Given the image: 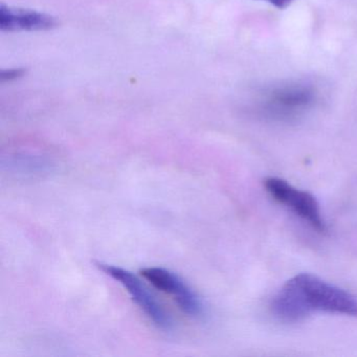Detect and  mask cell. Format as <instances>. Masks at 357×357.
I'll return each instance as SVG.
<instances>
[{"instance_id":"5b68a950","label":"cell","mask_w":357,"mask_h":357,"mask_svg":"<svg viewBox=\"0 0 357 357\" xmlns=\"http://www.w3.org/2000/svg\"><path fill=\"white\" fill-rule=\"evenodd\" d=\"M141 275L156 289L172 296L181 312L191 319H200L204 313V303L197 294L176 273L162 267H148Z\"/></svg>"},{"instance_id":"6da1fadb","label":"cell","mask_w":357,"mask_h":357,"mask_svg":"<svg viewBox=\"0 0 357 357\" xmlns=\"http://www.w3.org/2000/svg\"><path fill=\"white\" fill-rule=\"evenodd\" d=\"M271 312L286 323H296L313 311L357 317V298L312 273H298L271 301Z\"/></svg>"},{"instance_id":"8992f818","label":"cell","mask_w":357,"mask_h":357,"mask_svg":"<svg viewBox=\"0 0 357 357\" xmlns=\"http://www.w3.org/2000/svg\"><path fill=\"white\" fill-rule=\"evenodd\" d=\"M57 26L53 16L30 10L0 7V30L3 32L47 31Z\"/></svg>"},{"instance_id":"3957f363","label":"cell","mask_w":357,"mask_h":357,"mask_svg":"<svg viewBox=\"0 0 357 357\" xmlns=\"http://www.w3.org/2000/svg\"><path fill=\"white\" fill-rule=\"evenodd\" d=\"M100 271L109 275L121 284L130 296L131 300L145 313L146 317L154 326L162 331H171L173 329V319L167 312L158 298L148 289L147 286L131 271L114 265L96 263Z\"/></svg>"},{"instance_id":"ba28073f","label":"cell","mask_w":357,"mask_h":357,"mask_svg":"<svg viewBox=\"0 0 357 357\" xmlns=\"http://www.w3.org/2000/svg\"><path fill=\"white\" fill-rule=\"evenodd\" d=\"M265 1H267V3H271V1H273V0H265Z\"/></svg>"},{"instance_id":"52a82bcc","label":"cell","mask_w":357,"mask_h":357,"mask_svg":"<svg viewBox=\"0 0 357 357\" xmlns=\"http://www.w3.org/2000/svg\"><path fill=\"white\" fill-rule=\"evenodd\" d=\"M24 70L22 68H12L9 70H3L0 74V78L1 80H14V79L20 78V77L24 76Z\"/></svg>"},{"instance_id":"7a4b0ae2","label":"cell","mask_w":357,"mask_h":357,"mask_svg":"<svg viewBox=\"0 0 357 357\" xmlns=\"http://www.w3.org/2000/svg\"><path fill=\"white\" fill-rule=\"evenodd\" d=\"M317 101L312 85L288 82L265 89L260 96V112L267 118L290 121L303 116Z\"/></svg>"},{"instance_id":"277c9868","label":"cell","mask_w":357,"mask_h":357,"mask_svg":"<svg viewBox=\"0 0 357 357\" xmlns=\"http://www.w3.org/2000/svg\"><path fill=\"white\" fill-rule=\"evenodd\" d=\"M264 187L275 202L291 210L313 229L321 233L326 231V222L319 202L312 194L298 189L279 177L265 179Z\"/></svg>"}]
</instances>
